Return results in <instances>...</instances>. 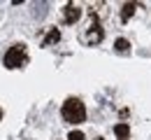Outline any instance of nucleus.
<instances>
[{
  "instance_id": "1",
  "label": "nucleus",
  "mask_w": 151,
  "mask_h": 140,
  "mask_svg": "<svg viewBox=\"0 0 151 140\" xmlns=\"http://www.w3.org/2000/svg\"><path fill=\"white\" fill-rule=\"evenodd\" d=\"M63 119L70 124H81L86 119V107L79 98H68L63 103Z\"/></svg>"
},
{
  "instance_id": "2",
  "label": "nucleus",
  "mask_w": 151,
  "mask_h": 140,
  "mask_svg": "<svg viewBox=\"0 0 151 140\" xmlns=\"http://www.w3.org/2000/svg\"><path fill=\"white\" fill-rule=\"evenodd\" d=\"M26 61H28L26 59V47L23 44H14L5 54V68H21V65H26Z\"/></svg>"
},
{
  "instance_id": "3",
  "label": "nucleus",
  "mask_w": 151,
  "mask_h": 140,
  "mask_svg": "<svg viewBox=\"0 0 151 140\" xmlns=\"http://www.w3.org/2000/svg\"><path fill=\"white\" fill-rule=\"evenodd\" d=\"M86 40L91 42V44H98V42L102 40V30H100V23H98V19H95V17H93V23H91V30H88Z\"/></svg>"
},
{
  "instance_id": "4",
  "label": "nucleus",
  "mask_w": 151,
  "mask_h": 140,
  "mask_svg": "<svg viewBox=\"0 0 151 140\" xmlns=\"http://www.w3.org/2000/svg\"><path fill=\"white\" fill-rule=\"evenodd\" d=\"M79 17H81V9H79L77 5H72V2H70V5L65 7V17H63V19H65V23H75Z\"/></svg>"
},
{
  "instance_id": "5",
  "label": "nucleus",
  "mask_w": 151,
  "mask_h": 140,
  "mask_svg": "<svg viewBox=\"0 0 151 140\" xmlns=\"http://www.w3.org/2000/svg\"><path fill=\"white\" fill-rule=\"evenodd\" d=\"M114 133H116V136H119L121 140H126L128 136H130V126H128V124H116Z\"/></svg>"
},
{
  "instance_id": "6",
  "label": "nucleus",
  "mask_w": 151,
  "mask_h": 140,
  "mask_svg": "<svg viewBox=\"0 0 151 140\" xmlns=\"http://www.w3.org/2000/svg\"><path fill=\"white\" fill-rule=\"evenodd\" d=\"M132 14H135V2H126L123 5V12H121V19L126 21V19H130Z\"/></svg>"
},
{
  "instance_id": "7",
  "label": "nucleus",
  "mask_w": 151,
  "mask_h": 140,
  "mask_svg": "<svg viewBox=\"0 0 151 140\" xmlns=\"http://www.w3.org/2000/svg\"><path fill=\"white\" fill-rule=\"evenodd\" d=\"M58 40H60V33H58L56 28H51V30H49V35H47V40H44V47H49L51 42H58Z\"/></svg>"
},
{
  "instance_id": "8",
  "label": "nucleus",
  "mask_w": 151,
  "mask_h": 140,
  "mask_svg": "<svg viewBox=\"0 0 151 140\" xmlns=\"http://www.w3.org/2000/svg\"><path fill=\"white\" fill-rule=\"evenodd\" d=\"M116 49H119V52H128V49H130V44H128V40H123V38H119V40H116Z\"/></svg>"
},
{
  "instance_id": "9",
  "label": "nucleus",
  "mask_w": 151,
  "mask_h": 140,
  "mask_svg": "<svg viewBox=\"0 0 151 140\" xmlns=\"http://www.w3.org/2000/svg\"><path fill=\"white\" fill-rule=\"evenodd\" d=\"M68 140H86V138H84V133H81V131H72V133L68 136Z\"/></svg>"
},
{
  "instance_id": "10",
  "label": "nucleus",
  "mask_w": 151,
  "mask_h": 140,
  "mask_svg": "<svg viewBox=\"0 0 151 140\" xmlns=\"http://www.w3.org/2000/svg\"><path fill=\"white\" fill-rule=\"evenodd\" d=\"M0 119H2V110H0Z\"/></svg>"
}]
</instances>
